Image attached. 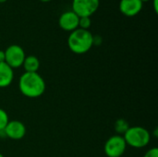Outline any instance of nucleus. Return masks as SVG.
Returning a JSON list of instances; mask_svg holds the SVG:
<instances>
[{
    "instance_id": "6",
    "label": "nucleus",
    "mask_w": 158,
    "mask_h": 157,
    "mask_svg": "<svg viewBox=\"0 0 158 157\" xmlns=\"http://www.w3.org/2000/svg\"><path fill=\"white\" fill-rule=\"evenodd\" d=\"M100 0H72V11L80 18L93 16L99 8Z\"/></svg>"
},
{
    "instance_id": "5",
    "label": "nucleus",
    "mask_w": 158,
    "mask_h": 157,
    "mask_svg": "<svg viewBox=\"0 0 158 157\" xmlns=\"http://www.w3.org/2000/svg\"><path fill=\"white\" fill-rule=\"evenodd\" d=\"M25 57L23 48L18 44H11L5 50V62L13 69L22 67Z\"/></svg>"
},
{
    "instance_id": "2",
    "label": "nucleus",
    "mask_w": 158,
    "mask_h": 157,
    "mask_svg": "<svg viewBox=\"0 0 158 157\" xmlns=\"http://www.w3.org/2000/svg\"><path fill=\"white\" fill-rule=\"evenodd\" d=\"M94 35L89 30L76 29L71 31L68 38V45L71 52L77 55H83L94 46Z\"/></svg>"
},
{
    "instance_id": "4",
    "label": "nucleus",
    "mask_w": 158,
    "mask_h": 157,
    "mask_svg": "<svg viewBox=\"0 0 158 157\" xmlns=\"http://www.w3.org/2000/svg\"><path fill=\"white\" fill-rule=\"evenodd\" d=\"M127 148V143L120 135L111 136L105 143L104 151L107 157H121Z\"/></svg>"
},
{
    "instance_id": "7",
    "label": "nucleus",
    "mask_w": 158,
    "mask_h": 157,
    "mask_svg": "<svg viewBox=\"0 0 158 157\" xmlns=\"http://www.w3.org/2000/svg\"><path fill=\"white\" fill-rule=\"evenodd\" d=\"M80 17L75 14L72 10H68L63 12L58 19L59 27L66 31H73L79 28Z\"/></svg>"
},
{
    "instance_id": "21",
    "label": "nucleus",
    "mask_w": 158,
    "mask_h": 157,
    "mask_svg": "<svg viewBox=\"0 0 158 157\" xmlns=\"http://www.w3.org/2000/svg\"><path fill=\"white\" fill-rule=\"evenodd\" d=\"M141 1L143 3V2H148V1H150V0H141Z\"/></svg>"
},
{
    "instance_id": "10",
    "label": "nucleus",
    "mask_w": 158,
    "mask_h": 157,
    "mask_svg": "<svg viewBox=\"0 0 158 157\" xmlns=\"http://www.w3.org/2000/svg\"><path fill=\"white\" fill-rule=\"evenodd\" d=\"M14 80V69L6 62H0V88L8 87Z\"/></svg>"
},
{
    "instance_id": "1",
    "label": "nucleus",
    "mask_w": 158,
    "mask_h": 157,
    "mask_svg": "<svg viewBox=\"0 0 158 157\" xmlns=\"http://www.w3.org/2000/svg\"><path fill=\"white\" fill-rule=\"evenodd\" d=\"M45 88V81L38 72H24L19 80V89L28 98L42 96Z\"/></svg>"
},
{
    "instance_id": "3",
    "label": "nucleus",
    "mask_w": 158,
    "mask_h": 157,
    "mask_svg": "<svg viewBox=\"0 0 158 157\" xmlns=\"http://www.w3.org/2000/svg\"><path fill=\"white\" fill-rule=\"evenodd\" d=\"M123 138L127 143V146H131L135 149H141L146 147L151 140L150 132L143 127L134 126L130 127Z\"/></svg>"
},
{
    "instance_id": "16",
    "label": "nucleus",
    "mask_w": 158,
    "mask_h": 157,
    "mask_svg": "<svg viewBox=\"0 0 158 157\" xmlns=\"http://www.w3.org/2000/svg\"><path fill=\"white\" fill-rule=\"evenodd\" d=\"M93 43H94V45H100L102 43V37L100 36H94V39H93Z\"/></svg>"
},
{
    "instance_id": "11",
    "label": "nucleus",
    "mask_w": 158,
    "mask_h": 157,
    "mask_svg": "<svg viewBox=\"0 0 158 157\" xmlns=\"http://www.w3.org/2000/svg\"><path fill=\"white\" fill-rule=\"evenodd\" d=\"M22 67L25 72H37L40 68V60L35 56H28L25 57Z\"/></svg>"
},
{
    "instance_id": "8",
    "label": "nucleus",
    "mask_w": 158,
    "mask_h": 157,
    "mask_svg": "<svg viewBox=\"0 0 158 157\" xmlns=\"http://www.w3.org/2000/svg\"><path fill=\"white\" fill-rule=\"evenodd\" d=\"M6 138L11 140H21L26 134L25 125L19 120H9L4 129Z\"/></svg>"
},
{
    "instance_id": "20",
    "label": "nucleus",
    "mask_w": 158,
    "mask_h": 157,
    "mask_svg": "<svg viewBox=\"0 0 158 157\" xmlns=\"http://www.w3.org/2000/svg\"><path fill=\"white\" fill-rule=\"evenodd\" d=\"M6 1H7V0H0V3H5Z\"/></svg>"
},
{
    "instance_id": "15",
    "label": "nucleus",
    "mask_w": 158,
    "mask_h": 157,
    "mask_svg": "<svg viewBox=\"0 0 158 157\" xmlns=\"http://www.w3.org/2000/svg\"><path fill=\"white\" fill-rule=\"evenodd\" d=\"M143 157H158V149L156 147H153L149 149Z\"/></svg>"
},
{
    "instance_id": "17",
    "label": "nucleus",
    "mask_w": 158,
    "mask_h": 157,
    "mask_svg": "<svg viewBox=\"0 0 158 157\" xmlns=\"http://www.w3.org/2000/svg\"><path fill=\"white\" fill-rule=\"evenodd\" d=\"M153 6L156 13L158 12V0H153Z\"/></svg>"
},
{
    "instance_id": "13",
    "label": "nucleus",
    "mask_w": 158,
    "mask_h": 157,
    "mask_svg": "<svg viewBox=\"0 0 158 157\" xmlns=\"http://www.w3.org/2000/svg\"><path fill=\"white\" fill-rule=\"evenodd\" d=\"M8 121H9V118L7 113L4 109L0 108V130H3L6 128Z\"/></svg>"
},
{
    "instance_id": "9",
    "label": "nucleus",
    "mask_w": 158,
    "mask_h": 157,
    "mask_svg": "<svg viewBox=\"0 0 158 157\" xmlns=\"http://www.w3.org/2000/svg\"><path fill=\"white\" fill-rule=\"evenodd\" d=\"M143 3L141 0H120L119 11L126 17H134L143 9Z\"/></svg>"
},
{
    "instance_id": "22",
    "label": "nucleus",
    "mask_w": 158,
    "mask_h": 157,
    "mask_svg": "<svg viewBox=\"0 0 158 157\" xmlns=\"http://www.w3.org/2000/svg\"><path fill=\"white\" fill-rule=\"evenodd\" d=\"M0 157H4V155H3L2 154H0Z\"/></svg>"
},
{
    "instance_id": "19",
    "label": "nucleus",
    "mask_w": 158,
    "mask_h": 157,
    "mask_svg": "<svg viewBox=\"0 0 158 157\" xmlns=\"http://www.w3.org/2000/svg\"><path fill=\"white\" fill-rule=\"evenodd\" d=\"M40 1H42V2H50L52 0H40Z\"/></svg>"
},
{
    "instance_id": "12",
    "label": "nucleus",
    "mask_w": 158,
    "mask_h": 157,
    "mask_svg": "<svg viewBox=\"0 0 158 157\" xmlns=\"http://www.w3.org/2000/svg\"><path fill=\"white\" fill-rule=\"evenodd\" d=\"M130 127L131 126H130L129 122L124 118H119L114 123V130H115L117 135H120V136H123L126 133V131L129 130Z\"/></svg>"
},
{
    "instance_id": "18",
    "label": "nucleus",
    "mask_w": 158,
    "mask_h": 157,
    "mask_svg": "<svg viewBox=\"0 0 158 157\" xmlns=\"http://www.w3.org/2000/svg\"><path fill=\"white\" fill-rule=\"evenodd\" d=\"M0 62H5V51L0 50Z\"/></svg>"
},
{
    "instance_id": "14",
    "label": "nucleus",
    "mask_w": 158,
    "mask_h": 157,
    "mask_svg": "<svg viewBox=\"0 0 158 157\" xmlns=\"http://www.w3.org/2000/svg\"><path fill=\"white\" fill-rule=\"evenodd\" d=\"M92 25V19L90 17H82L80 18L79 20V28L82 30H89Z\"/></svg>"
}]
</instances>
